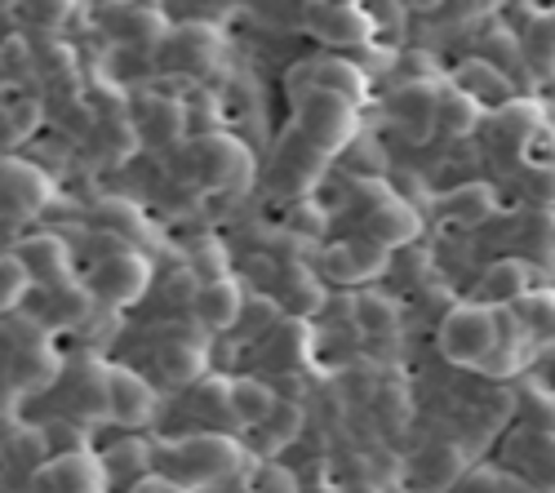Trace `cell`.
Instances as JSON below:
<instances>
[{
    "instance_id": "603a6c76",
    "label": "cell",
    "mask_w": 555,
    "mask_h": 493,
    "mask_svg": "<svg viewBox=\"0 0 555 493\" xmlns=\"http://www.w3.org/2000/svg\"><path fill=\"white\" fill-rule=\"evenodd\" d=\"M476 120H480V103L472 94H462L457 85H444L436 103V129L449 133V139H462V133L476 129Z\"/></svg>"
},
{
    "instance_id": "cb8c5ba5",
    "label": "cell",
    "mask_w": 555,
    "mask_h": 493,
    "mask_svg": "<svg viewBox=\"0 0 555 493\" xmlns=\"http://www.w3.org/2000/svg\"><path fill=\"white\" fill-rule=\"evenodd\" d=\"M281 307L289 311L294 321H307V316H315V311L325 307V281H320L315 272H307V267H294V272L285 276V294H281Z\"/></svg>"
},
{
    "instance_id": "7bdbcfd3",
    "label": "cell",
    "mask_w": 555,
    "mask_h": 493,
    "mask_svg": "<svg viewBox=\"0 0 555 493\" xmlns=\"http://www.w3.org/2000/svg\"><path fill=\"white\" fill-rule=\"evenodd\" d=\"M129 493H192V489H182V484L169 480V476H143V480H133Z\"/></svg>"
},
{
    "instance_id": "ee69618b",
    "label": "cell",
    "mask_w": 555,
    "mask_h": 493,
    "mask_svg": "<svg viewBox=\"0 0 555 493\" xmlns=\"http://www.w3.org/2000/svg\"><path fill=\"white\" fill-rule=\"evenodd\" d=\"M5 72H14V76H23V72H27V44H23L18 36L5 44Z\"/></svg>"
},
{
    "instance_id": "7a4b0ae2",
    "label": "cell",
    "mask_w": 555,
    "mask_h": 493,
    "mask_svg": "<svg viewBox=\"0 0 555 493\" xmlns=\"http://www.w3.org/2000/svg\"><path fill=\"white\" fill-rule=\"evenodd\" d=\"M5 378L18 387V391H36V387H50L54 374H59V355L54 347L44 342V329L27 316H18V311H10L5 316Z\"/></svg>"
},
{
    "instance_id": "8fae6325",
    "label": "cell",
    "mask_w": 555,
    "mask_h": 493,
    "mask_svg": "<svg viewBox=\"0 0 555 493\" xmlns=\"http://www.w3.org/2000/svg\"><path fill=\"white\" fill-rule=\"evenodd\" d=\"M325 160L330 156L320 152V147H311L302 133H298L294 143H285L281 152H275V165H271L275 178H271V183L281 187V192H307L315 178H320V169H325Z\"/></svg>"
},
{
    "instance_id": "ab89813d",
    "label": "cell",
    "mask_w": 555,
    "mask_h": 493,
    "mask_svg": "<svg viewBox=\"0 0 555 493\" xmlns=\"http://www.w3.org/2000/svg\"><path fill=\"white\" fill-rule=\"evenodd\" d=\"M129 23H125V40H133V44H152V40H160L165 36V27H160V14L156 10H120Z\"/></svg>"
},
{
    "instance_id": "44dd1931",
    "label": "cell",
    "mask_w": 555,
    "mask_h": 493,
    "mask_svg": "<svg viewBox=\"0 0 555 493\" xmlns=\"http://www.w3.org/2000/svg\"><path fill=\"white\" fill-rule=\"evenodd\" d=\"M413 471H418V480L427 489H449V484H457L462 471H467V458H462L457 444H427L418 454V463H413Z\"/></svg>"
},
{
    "instance_id": "ffe728a7",
    "label": "cell",
    "mask_w": 555,
    "mask_h": 493,
    "mask_svg": "<svg viewBox=\"0 0 555 493\" xmlns=\"http://www.w3.org/2000/svg\"><path fill=\"white\" fill-rule=\"evenodd\" d=\"M275 410H281V400H275V391L258 378H236L231 382V414H236L241 427H262Z\"/></svg>"
},
{
    "instance_id": "1f68e13d",
    "label": "cell",
    "mask_w": 555,
    "mask_h": 493,
    "mask_svg": "<svg viewBox=\"0 0 555 493\" xmlns=\"http://www.w3.org/2000/svg\"><path fill=\"white\" fill-rule=\"evenodd\" d=\"M343 245H347L351 267H356V285H364V281H378V276L387 272L391 249H387V245H378L374 236H351V241H343Z\"/></svg>"
},
{
    "instance_id": "5b68a950",
    "label": "cell",
    "mask_w": 555,
    "mask_h": 493,
    "mask_svg": "<svg viewBox=\"0 0 555 493\" xmlns=\"http://www.w3.org/2000/svg\"><path fill=\"white\" fill-rule=\"evenodd\" d=\"M298 133L311 147L334 156V152H343L356 139V107L334 99V94H320V89H311L307 103L298 107Z\"/></svg>"
},
{
    "instance_id": "ac0fdd59",
    "label": "cell",
    "mask_w": 555,
    "mask_h": 493,
    "mask_svg": "<svg viewBox=\"0 0 555 493\" xmlns=\"http://www.w3.org/2000/svg\"><path fill=\"white\" fill-rule=\"evenodd\" d=\"M156 369L169 387H196V378L205 374V347L201 342H188V338H178V342H165L156 351Z\"/></svg>"
},
{
    "instance_id": "836d02e7",
    "label": "cell",
    "mask_w": 555,
    "mask_h": 493,
    "mask_svg": "<svg viewBox=\"0 0 555 493\" xmlns=\"http://www.w3.org/2000/svg\"><path fill=\"white\" fill-rule=\"evenodd\" d=\"M40 120H44V107H40L36 99H14V103H5V147L27 143L31 133L40 129Z\"/></svg>"
},
{
    "instance_id": "f35d334b",
    "label": "cell",
    "mask_w": 555,
    "mask_h": 493,
    "mask_svg": "<svg viewBox=\"0 0 555 493\" xmlns=\"http://www.w3.org/2000/svg\"><path fill=\"white\" fill-rule=\"evenodd\" d=\"M525 463H529L533 489H555V436H533Z\"/></svg>"
},
{
    "instance_id": "2e32d148",
    "label": "cell",
    "mask_w": 555,
    "mask_h": 493,
    "mask_svg": "<svg viewBox=\"0 0 555 493\" xmlns=\"http://www.w3.org/2000/svg\"><path fill=\"white\" fill-rule=\"evenodd\" d=\"M18 254H23V262L31 267V281L50 285V289H63V285H67V276H72V254H67V245H63L59 236H27V241L18 245Z\"/></svg>"
},
{
    "instance_id": "d590c367",
    "label": "cell",
    "mask_w": 555,
    "mask_h": 493,
    "mask_svg": "<svg viewBox=\"0 0 555 493\" xmlns=\"http://www.w3.org/2000/svg\"><path fill=\"white\" fill-rule=\"evenodd\" d=\"M103 467H107V476H129V471H133L138 480H143V476H147V467H152V450H147L143 440H120L116 450L107 454V463H103Z\"/></svg>"
},
{
    "instance_id": "8992f818",
    "label": "cell",
    "mask_w": 555,
    "mask_h": 493,
    "mask_svg": "<svg viewBox=\"0 0 555 493\" xmlns=\"http://www.w3.org/2000/svg\"><path fill=\"white\" fill-rule=\"evenodd\" d=\"M147 285H152V262L143 258V254H129V249H120V254H107L94 272H89V289H94L107 307H129V302H138L147 294Z\"/></svg>"
},
{
    "instance_id": "74e56055",
    "label": "cell",
    "mask_w": 555,
    "mask_h": 493,
    "mask_svg": "<svg viewBox=\"0 0 555 493\" xmlns=\"http://www.w3.org/2000/svg\"><path fill=\"white\" fill-rule=\"evenodd\" d=\"M196 414H201L205 423L236 418V414H231V382H222V378H205V382L196 387Z\"/></svg>"
},
{
    "instance_id": "9c48e42d",
    "label": "cell",
    "mask_w": 555,
    "mask_h": 493,
    "mask_svg": "<svg viewBox=\"0 0 555 493\" xmlns=\"http://www.w3.org/2000/svg\"><path fill=\"white\" fill-rule=\"evenodd\" d=\"M302 18L311 36L330 44H364L374 36V14H364L360 5H307Z\"/></svg>"
},
{
    "instance_id": "30bf717a",
    "label": "cell",
    "mask_w": 555,
    "mask_h": 493,
    "mask_svg": "<svg viewBox=\"0 0 555 493\" xmlns=\"http://www.w3.org/2000/svg\"><path fill=\"white\" fill-rule=\"evenodd\" d=\"M129 120H133V129H138V139L156 143V147H165V143H173V139H182V133H188V107H182L178 99H165V94L138 99V107H133Z\"/></svg>"
},
{
    "instance_id": "b9f144b4",
    "label": "cell",
    "mask_w": 555,
    "mask_h": 493,
    "mask_svg": "<svg viewBox=\"0 0 555 493\" xmlns=\"http://www.w3.org/2000/svg\"><path fill=\"white\" fill-rule=\"evenodd\" d=\"M529 187H533V196H538L542 205H555V165L529 169Z\"/></svg>"
},
{
    "instance_id": "7c38bea8",
    "label": "cell",
    "mask_w": 555,
    "mask_h": 493,
    "mask_svg": "<svg viewBox=\"0 0 555 493\" xmlns=\"http://www.w3.org/2000/svg\"><path fill=\"white\" fill-rule=\"evenodd\" d=\"M418 232H423L418 209H413L409 200H400V196H391L387 205H378V209L364 213V236H374V241L387 245V249L418 241Z\"/></svg>"
},
{
    "instance_id": "4fadbf2b",
    "label": "cell",
    "mask_w": 555,
    "mask_h": 493,
    "mask_svg": "<svg viewBox=\"0 0 555 493\" xmlns=\"http://www.w3.org/2000/svg\"><path fill=\"white\" fill-rule=\"evenodd\" d=\"M218 54H222V36H218V27H201V23H192V27L169 31V63L182 67V72H209V67L218 63Z\"/></svg>"
},
{
    "instance_id": "e0dca14e",
    "label": "cell",
    "mask_w": 555,
    "mask_h": 493,
    "mask_svg": "<svg viewBox=\"0 0 555 493\" xmlns=\"http://www.w3.org/2000/svg\"><path fill=\"white\" fill-rule=\"evenodd\" d=\"M192 307H196L205 329H231L245 316V294H241L236 281H218V285H205Z\"/></svg>"
},
{
    "instance_id": "277c9868",
    "label": "cell",
    "mask_w": 555,
    "mask_h": 493,
    "mask_svg": "<svg viewBox=\"0 0 555 493\" xmlns=\"http://www.w3.org/2000/svg\"><path fill=\"white\" fill-rule=\"evenodd\" d=\"M192 169L201 173V183L214 192H245L254 183V156L241 139L231 133H214V139L192 143Z\"/></svg>"
},
{
    "instance_id": "d4e9b609",
    "label": "cell",
    "mask_w": 555,
    "mask_h": 493,
    "mask_svg": "<svg viewBox=\"0 0 555 493\" xmlns=\"http://www.w3.org/2000/svg\"><path fill=\"white\" fill-rule=\"evenodd\" d=\"M436 209H440V218H449V222H462V228H476V222H485L489 213H493V192L489 187H457V192H449V196H440L436 200Z\"/></svg>"
},
{
    "instance_id": "52a82bcc",
    "label": "cell",
    "mask_w": 555,
    "mask_h": 493,
    "mask_svg": "<svg viewBox=\"0 0 555 493\" xmlns=\"http://www.w3.org/2000/svg\"><path fill=\"white\" fill-rule=\"evenodd\" d=\"M152 414H156L152 382L125 365H107V418L125 431H138L152 423Z\"/></svg>"
},
{
    "instance_id": "7402d4cb",
    "label": "cell",
    "mask_w": 555,
    "mask_h": 493,
    "mask_svg": "<svg viewBox=\"0 0 555 493\" xmlns=\"http://www.w3.org/2000/svg\"><path fill=\"white\" fill-rule=\"evenodd\" d=\"M533 294V272L520 262V258H506V262H493L485 272V298L489 302H520Z\"/></svg>"
},
{
    "instance_id": "d6986e66",
    "label": "cell",
    "mask_w": 555,
    "mask_h": 493,
    "mask_svg": "<svg viewBox=\"0 0 555 493\" xmlns=\"http://www.w3.org/2000/svg\"><path fill=\"white\" fill-rule=\"evenodd\" d=\"M311 89H320V94H334V99H343V103L356 107L364 99L369 80H364V72L356 63L330 59V63H311Z\"/></svg>"
},
{
    "instance_id": "f546056e",
    "label": "cell",
    "mask_w": 555,
    "mask_h": 493,
    "mask_svg": "<svg viewBox=\"0 0 555 493\" xmlns=\"http://www.w3.org/2000/svg\"><path fill=\"white\" fill-rule=\"evenodd\" d=\"M525 54L538 72H555V10H542L525 31Z\"/></svg>"
},
{
    "instance_id": "f1b7e54d",
    "label": "cell",
    "mask_w": 555,
    "mask_h": 493,
    "mask_svg": "<svg viewBox=\"0 0 555 493\" xmlns=\"http://www.w3.org/2000/svg\"><path fill=\"white\" fill-rule=\"evenodd\" d=\"M298 423H302V410H294V405H281L275 410L262 427H254V450L267 458V454H281L285 444L298 436Z\"/></svg>"
},
{
    "instance_id": "83f0119b",
    "label": "cell",
    "mask_w": 555,
    "mask_h": 493,
    "mask_svg": "<svg viewBox=\"0 0 555 493\" xmlns=\"http://www.w3.org/2000/svg\"><path fill=\"white\" fill-rule=\"evenodd\" d=\"M351 311H356V325H360L364 334H374V338L400 329V307H396L391 298H383V294H360V298L351 302Z\"/></svg>"
},
{
    "instance_id": "6da1fadb",
    "label": "cell",
    "mask_w": 555,
    "mask_h": 493,
    "mask_svg": "<svg viewBox=\"0 0 555 493\" xmlns=\"http://www.w3.org/2000/svg\"><path fill=\"white\" fill-rule=\"evenodd\" d=\"M241 458H245V450L236 440L205 431V436H188V440L169 444L165 450V476L178 480L182 489H209L227 476H236Z\"/></svg>"
},
{
    "instance_id": "484cf974",
    "label": "cell",
    "mask_w": 555,
    "mask_h": 493,
    "mask_svg": "<svg viewBox=\"0 0 555 493\" xmlns=\"http://www.w3.org/2000/svg\"><path fill=\"white\" fill-rule=\"evenodd\" d=\"M307 361V329L302 321H285L275 325L267 338V365L271 369H298Z\"/></svg>"
},
{
    "instance_id": "3957f363",
    "label": "cell",
    "mask_w": 555,
    "mask_h": 493,
    "mask_svg": "<svg viewBox=\"0 0 555 493\" xmlns=\"http://www.w3.org/2000/svg\"><path fill=\"white\" fill-rule=\"evenodd\" d=\"M502 342V316L485 302H462L453 307L440 325V351L453 365H476Z\"/></svg>"
},
{
    "instance_id": "ba28073f",
    "label": "cell",
    "mask_w": 555,
    "mask_h": 493,
    "mask_svg": "<svg viewBox=\"0 0 555 493\" xmlns=\"http://www.w3.org/2000/svg\"><path fill=\"white\" fill-rule=\"evenodd\" d=\"M0 187H5V213L10 218H36V213H44V205H50V196H54L50 173H44L40 165H31V160H18V156L5 160Z\"/></svg>"
},
{
    "instance_id": "60d3db41",
    "label": "cell",
    "mask_w": 555,
    "mask_h": 493,
    "mask_svg": "<svg viewBox=\"0 0 555 493\" xmlns=\"http://www.w3.org/2000/svg\"><path fill=\"white\" fill-rule=\"evenodd\" d=\"M320 276L334 281V285H356V267H351V254H347L343 241L325 249V258H320Z\"/></svg>"
},
{
    "instance_id": "5bb4252c",
    "label": "cell",
    "mask_w": 555,
    "mask_h": 493,
    "mask_svg": "<svg viewBox=\"0 0 555 493\" xmlns=\"http://www.w3.org/2000/svg\"><path fill=\"white\" fill-rule=\"evenodd\" d=\"M40 476L54 493H103L107 489V467L99 458H89V454L50 458V467H44Z\"/></svg>"
},
{
    "instance_id": "8d00e7d4",
    "label": "cell",
    "mask_w": 555,
    "mask_h": 493,
    "mask_svg": "<svg viewBox=\"0 0 555 493\" xmlns=\"http://www.w3.org/2000/svg\"><path fill=\"white\" fill-rule=\"evenodd\" d=\"M516 311H520L516 321H520L525 329L546 334V342H555V298H551V294H529V298L516 302Z\"/></svg>"
},
{
    "instance_id": "4dcf8cb0",
    "label": "cell",
    "mask_w": 555,
    "mask_h": 493,
    "mask_svg": "<svg viewBox=\"0 0 555 493\" xmlns=\"http://www.w3.org/2000/svg\"><path fill=\"white\" fill-rule=\"evenodd\" d=\"M188 276L205 289V285H218V281H227V249L218 245V241H196L192 249H188Z\"/></svg>"
},
{
    "instance_id": "9a60e30c",
    "label": "cell",
    "mask_w": 555,
    "mask_h": 493,
    "mask_svg": "<svg viewBox=\"0 0 555 493\" xmlns=\"http://www.w3.org/2000/svg\"><path fill=\"white\" fill-rule=\"evenodd\" d=\"M453 85L462 89V94H472L480 107H498V112H502L506 103H516L506 72L493 67V63H485V59H467V63H462L457 76H453Z\"/></svg>"
},
{
    "instance_id": "4316f807",
    "label": "cell",
    "mask_w": 555,
    "mask_h": 493,
    "mask_svg": "<svg viewBox=\"0 0 555 493\" xmlns=\"http://www.w3.org/2000/svg\"><path fill=\"white\" fill-rule=\"evenodd\" d=\"M498 129L512 139L520 152L538 139L542 133V107L538 103H529V99H516V103H506L502 112H498Z\"/></svg>"
},
{
    "instance_id": "e575fe53",
    "label": "cell",
    "mask_w": 555,
    "mask_h": 493,
    "mask_svg": "<svg viewBox=\"0 0 555 493\" xmlns=\"http://www.w3.org/2000/svg\"><path fill=\"white\" fill-rule=\"evenodd\" d=\"M27 289H31V267L14 249V254H5V262H0V302H5V316L23 302Z\"/></svg>"
},
{
    "instance_id": "d6a6232c",
    "label": "cell",
    "mask_w": 555,
    "mask_h": 493,
    "mask_svg": "<svg viewBox=\"0 0 555 493\" xmlns=\"http://www.w3.org/2000/svg\"><path fill=\"white\" fill-rule=\"evenodd\" d=\"M182 107H188V129L196 139H214L218 125H222V103L209 94V89H192V94L182 99Z\"/></svg>"
}]
</instances>
